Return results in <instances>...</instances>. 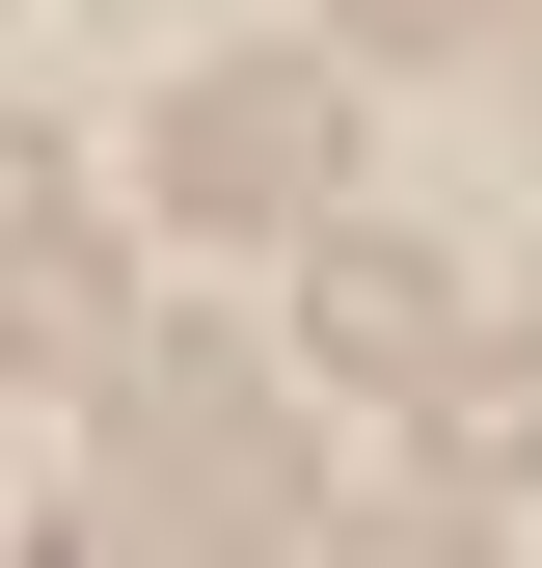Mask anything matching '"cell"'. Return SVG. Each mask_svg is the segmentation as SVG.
Instances as JSON below:
<instances>
[{
	"mask_svg": "<svg viewBox=\"0 0 542 568\" xmlns=\"http://www.w3.org/2000/svg\"><path fill=\"white\" fill-rule=\"evenodd\" d=\"M325 28H353V54H489L515 0H325Z\"/></svg>",
	"mask_w": 542,
	"mask_h": 568,
	"instance_id": "obj_6",
	"label": "cell"
},
{
	"mask_svg": "<svg viewBox=\"0 0 542 568\" xmlns=\"http://www.w3.org/2000/svg\"><path fill=\"white\" fill-rule=\"evenodd\" d=\"M325 190H353V82L325 54H218L163 109V217H325Z\"/></svg>",
	"mask_w": 542,
	"mask_h": 568,
	"instance_id": "obj_2",
	"label": "cell"
},
{
	"mask_svg": "<svg viewBox=\"0 0 542 568\" xmlns=\"http://www.w3.org/2000/svg\"><path fill=\"white\" fill-rule=\"evenodd\" d=\"M28 217H54V135H28V109H0V244H28Z\"/></svg>",
	"mask_w": 542,
	"mask_h": 568,
	"instance_id": "obj_7",
	"label": "cell"
},
{
	"mask_svg": "<svg viewBox=\"0 0 542 568\" xmlns=\"http://www.w3.org/2000/svg\"><path fill=\"white\" fill-rule=\"evenodd\" d=\"M515 487H542V352L461 325L434 379H406V515H380V541H461V515H515Z\"/></svg>",
	"mask_w": 542,
	"mask_h": 568,
	"instance_id": "obj_3",
	"label": "cell"
},
{
	"mask_svg": "<svg viewBox=\"0 0 542 568\" xmlns=\"http://www.w3.org/2000/svg\"><path fill=\"white\" fill-rule=\"evenodd\" d=\"M271 515H299L271 379L190 352V325H109V541H271Z\"/></svg>",
	"mask_w": 542,
	"mask_h": 568,
	"instance_id": "obj_1",
	"label": "cell"
},
{
	"mask_svg": "<svg viewBox=\"0 0 542 568\" xmlns=\"http://www.w3.org/2000/svg\"><path fill=\"white\" fill-rule=\"evenodd\" d=\"M109 325H136V298H109V244H54V217L0 244V352H28V379H109Z\"/></svg>",
	"mask_w": 542,
	"mask_h": 568,
	"instance_id": "obj_5",
	"label": "cell"
},
{
	"mask_svg": "<svg viewBox=\"0 0 542 568\" xmlns=\"http://www.w3.org/2000/svg\"><path fill=\"white\" fill-rule=\"evenodd\" d=\"M299 325H325V379H434V352H461V271L406 244V217H325V298Z\"/></svg>",
	"mask_w": 542,
	"mask_h": 568,
	"instance_id": "obj_4",
	"label": "cell"
}]
</instances>
